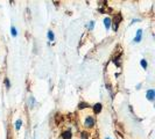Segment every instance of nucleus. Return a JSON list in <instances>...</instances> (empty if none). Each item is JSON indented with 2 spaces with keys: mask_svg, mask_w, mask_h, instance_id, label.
<instances>
[{
  "mask_svg": "<svg viewBox=\"0 0 155 139\" xmlns=\"http://www.w3.org/2000/svg\"><path fill=\"white\" fill-rule=\"evenodd\" d=\"M93 125H94V118L92 116H88L84 121V126L85 127H92Z\"/></svg>",
  "mask_w": 155,
  "mask_h": 139,
  "instance_id": "f257e3e1",
  "label": "nucleus"
},
{
  "mask_svg": "<svg viewBox=\"0 0 155 139\" xmlns=\"http://www.w3.org/2000/svg\"><path fill=\"white\" fill-rule=\"evenodd\" d=\"M146 97L149 101H154V97H155V91L154 89H148L147 93H146Z\"/></svg>",
  "mask_w": 155,
  "mask_h": 139,
  "instance_id": "f03ea898",
  "label": "nucleus"
},
{
  "mask_svg": "<svg viewBox=\"0 0 155 139\" xmlns=\"http://www.w3.org/2000/svg\"><path fill=\"white\" fill-rule=\"evenodd\" d=\"M142 38V29H139V30L137 31V35H135V37H134V43H139L140 41H141Z\"/></svg>",
  "mask_w": 155,
  "mask_h": 139,
  "instance_id": "7ed1b4c3",
  "label": "nucleus"
},
{
  "mask_svg": "<svg viewBox=\"0 0 155 139\" xmlns=\"http://www.w3.org/2000/svg\"><path fill=\"white\" fill-rule=\"evenodd\" d=\"M93 108V113L96 114V115H98V114L102 111V109H103V105H102V103H96L92 107Z\"/></svg>",
  "mask_w": 155,
  "mask_h": 139,
  "instance_id": "20e7f679",
  "label": "nucleus"
},
{
  "mask_svg": "<svg viewBox=\"0 0 155 139\" xmlns=\"http://www.w3.org/2000/svg\"><path fill=\"white\" fill-rule=\"evenodd\" d=\"M104 26H105V29L106 30H108L111 28V26H112V20H111L110 17H105L104 19Z\"/></svg>",
  "mask_w": 155,
  "mask_h": 139,
  "instance_id": "39448f33",
  "label": "nucleus"
},
{
  "mask_svg": "<svg viewBox=\"0 0 155 139\" xmlns=\"http://www.w3.org/2000/svg\"><path fill=\"white\" fill-rule=\"evenodd\" d=\"M72 138V132L71 130H66L62 132V139H71Z\"/></svg>",
  "mask_w": 155,
  "mask_h": 139,
  "instance_id": "423d86ee",
  "label": "nucleus"
},
{
  "mask_svg": "<svg viewBox=\"0 0 155 139\" xmlns=\"http://www.w3.org/2000/svg\"><path fill=\"white\" fill-rule=\"evenodd\" d=\"M47 36H48V39L50 41V42H53L54 39H55V35H54V33H53L51 30H49V31H48Z\"/></svg>",
  "mask_w": 155,
  "mask_h": 139,
  "instance_id": "0eeeda50",
  "label": "nucleus"
},
{
  "mask_svg": "<svg viewBox=\"0 0 155 139\" xmlns=\"http://www.w3.org/2000/svg\"><path fill=\"white\" fill-rule=\"evenodd\" d=\"M11 34H12V36H13V37L18 36V29H16L14 26L11 27Z\"/></svg>",
  "mask_w": 155,
  "mask_h": 139,
  "instance_id": "6e6552de",
  "label": "nucleus"
},
{
  "mask_svg": "<svg viewBox=\"0 0 155 139\" xmlns=\"http://www.w3.org/2000/svg\"><path fill=\"white\" fill-rule=\"evenodd\" d=\"M90 105H89L86 102H80L79 104H78V109H85V108H89Z\"/></svg>",
  "mask_w": 155,
  "mask_h": 139,
  "instance_id": "1a4fd4ad",
  "label": "nucleus"
},
{
  "mask_svg": "<svg viewBox=\"0 0 155 139\" xmlns=\"http://www.w3.org/2000/svg\"><path fill=\"white\" fill-rule=\"evenodd\" d=\"M140 64H141L142 69L143 70H147V67H148V63H147L146 59H141V61H140Z\"/></svg>",
  "mask_w": 155,
  "mask_h": 139,
  "instance_id": "9d476101",
  "label": "nucleus"
},
{
  "mask_svg": "<svg viewBox=\"0 0 155 139\" xmlns=\"http://www.w3.org/2000/svg\"><path fill=\"white\" fill-rule=\"evenodd\" d=\"M89 137H90V135H89L86 131H83V132H80V138H82V139H88Z\"/></svg>",
  "mask_w": 155,
  "mask_h": 139,
  "instance_id": "9b49d317",
  "label": "nucleus"
},
{
  "mask_svg": "<svg viewBox=\"0 0 155 139\" xmlns=\"http://www.w3.org/2000/svg\"><path fill=\"white\" fill-rule=\"evenodd\" d=\"M21 125H22V121H21V119H18V121L15 122V129H16V130H20Z\"/></svg>",
  "mask_w": 155,
  "mask_h": 139,
  "instance_id": "f8f14e48",
  "label": "nucleus"
},
{
  "mask_svg": "<svg viewBox=\"0 0 155 139\" xmlns=\"http://www.w3.org/2000/svg\"><path fill=\"white\" fill-rule=\"evenodd\" d=\"M93 28H94V21H91L89 23V29L90 30H93Z\"/></svg>",
  "mask_w": 155,
  "mask_h": 139,
  "instance_id": "ddd939ff",
  "label": "nucleus"
},
{
  "mask_svg": "<svg viewBox=\"0 0 155 139\" xmlns=\"http://www.w3.org/2000/svg\"><path fill=\"white\" fill-rule=\"evenodd\" d=\"M5 85H6V87H7V88H9V87H11V82H9V79H5Z\"/></svg>",
  "mask_w": 155,
  "mask_h": 139,
  "instance_id": "4468645a",
  "label": "nucleus"
},
{
  "mask_svg": "<svg viewBox=\"0 0 155 139\" xmlns=\"http://www.w3.org/2000/svg\"><path fill=\"white\" fill-rule=\"evenodd\" d=\"M35 104V99L34 97H31V108H33V105Z\"/></svg>",
  "mask_w": 155,
  "mask_h": 139,
  "instance_id": "2eb2a0df",
  "label": "nucleus"
},
{
  "mask_svg": "<svg viewBox=\"0 0 155 139\" xmlns=\"http://www.w3.org/2000/svg\"><path fill=\"white\" fill-rule=\"evenodd\" d=\"M105 139H111V138H108V137H107V138H105Z\"/></svg>",
  "mask_w": 155,
  "mask_h": 139,
  "instance_id": "dca6fc26",
  "label": "nucleus"
}]
</instances>
